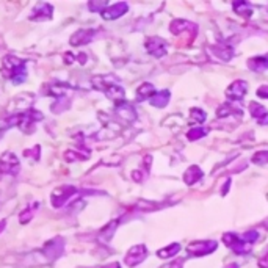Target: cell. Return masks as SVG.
<instances>
[{
  "label": "cell",
  "mask_w": 268,
  "mask_h": 268,
  "mask_svg": "<svg viewBox=\"0 0 268 268\" xmlns=\"http://www.w3.org/2000/svg\"><path fill=\"white\" fill-rule=\"evenodd\" d=\"M226 268H238V265L237 263H231V265H228Z\"/></svg>",
  "instance_id": "obj_36"
},
{
  "label": "cell",
  "mask_w": 268,
  "mask_h": 268,
  "mask_svg": "<svg viewBox=\"0 0 268 268\" xmlns=\"http://www.w3.org/2000/svg\"><path fill=\"white\" fill-rule=\"evenodd\" d=\"M52 11H53V7L49 5V4H39L35 10H33V14L30 16L32 21H42V19H50L52 18Z\"/></svg>",
  "instance_id": "obj_16"
},
{
  "label": "cell",
  "mask_w": 268,
  "mask_h": 268,
  "mask_svg": "<svg viewBox=\"0 0 268 268\" xmlns=\"http://www.w3.org/2000/svg\"><path fill=\"white\" fill-rule=\"evenodd\" d=\"M232 113H237V115H240V113H242V110H240V108H234V107H232V102H226V104H223V105L218 108L217 116H218V118H224V116L232 115Z\"/></svg>",
  "instance_id": "obj_24"
},
{
  "label": "cell",
  "mask_w": 268,
  "mask_h": 268,
  "mask_svg": "<svg viewBox=\"0 0 268 268\" xmlns=\"http://www.w3.org/2000/svg\"><path fill=\"white\" fill-rule=\"evenodd\" d=\"M0 73L5 79L13 80L14 83H21L25 80L27 77V69H25V63L22 60H19L18 56L14 55H7L2 60V69Z\"/></svg>",
  "instance_id": "obj_1"
},
{
  "label": "cell",
  "mask_w": 268,
  "mask_h": 268,
  "mask_svg": "<svg viewBox=\"0 0 268 268\" xmlns=\"http://www.w3.org/2000/svg\"><path fill=\"white\" fill-rule=\"evenodd\" d=\"M263 60H265V64H266V69H268V53L263 55Z\"/></svg>",
  "instance_id": "obj_35"
},
{
  "label": "cell",
  "mask_w": 268,
  "mask_h": 268,
  "mask_svg": "<svg viewBox=\"0 0 268 268\" xmlns=\"http://www.w3.org/2000/svg\"><path fill=\"white\" fill-rule=\"evenodd\" d=\"M93 83H94L96 90H101L102 93H105V96L108 99H111L113 102H116V104L124 102V96H125L124 88L115 82V79H111V77H94Z\"/></svg>",
  "instance_id": "obj_2"
},
{
  "label": "cell",
  "mask_w": 268,
  "mask_h": 268,
  "mask_svg": "<svg viewBox=\"0 0 268 268\" xmlns=\"http://www.w3.org/2000/svg\"><path fill=\"white\" fill-rule=\"evenodd\" d=\"M249 111H251L252 118H256V121L260 125L268 124V110L263 105H260L259 102H251L249 104Z\"/></svg>",
  "instance_id": "obj_14"
},
{
  "label": "cell",
  "mask_w": 268,
  "mask_h": 268,
  "mask_svg": "<svg viewBox=\"0 0 268 268\" xmlns=\"http://www.w3.org/2000/svg\"><path fill=\"white\" fill-rule=\"evenodd\" d=\"M207 132H209V129H206V127H193L191 130H188L187 137L190 141H194V140H199V138L206 137Z\"/></svg>",
  "instance_id": "obj_25"
},
{
  "label": "cell",
  "mask_w": 268,
  "mask_h": 268,
  "mask_svg": "<svg viewBox=\"0 0 268 268\" xmlns=\"http://www.w3.org/2000/svg\"><path fill=\"white\" fill-rule=\"evenodd\" d=\"M257 96L262 99H268V85H263V87L257 90Z\"/></svg>",
  "instance_id": "obj_31"
},
{
  "label": "cell",
  "mask_w": 268,
  "mask_h": 268,
  "mask_svg": "<svg viewBox=\"0 0 268 268\" xmlns=\"http://www.w3.org/2000/svg\"><path fill=\"white\" fill-rule=\"evenodd\" d=\"M248 93V83L245 80H235L231 87L226 90V96L231 97V102H240Z\"/></svg>",
  "instance_id": "obj_11"
},
{
  "label": "cell",
  "mask_w": 268,
  "mask_h": 268,
  "mask_svg": "<svg viewBox=\"0 0 268 268\" xmlns=\"http://www.w3.org/2000/svg\"><path fill=\"white\" fill-rule=\"evenodd\" d=\"M259 266L260 268H268V252L263 254V256L259 259Z\"/></svg>",
  "instance_id": "obj_32"
},
{
  "label": "cell",
  "mask_w": 268,
  "mask_h": 268,
  "mask_svg": "<svg viewBox=\"0 0 268 268\" xmlns=\"http://www.w3.org/2000/svg\"><path fill=\"white\" fill-rule=\"evenodd\" d=\"M116 113H118V115H119L122 119H125L127 122H132V121L137 119V111H135V108H133L129 102H125V101L121 102V104H118Z\"/></svg>",
  "instance_id": "obj_15"
},
{
  "label": "cell",
  "mask_w": 268,
  "mask_h": 268,
  "mask_svg": "<svg viewBox=\"0 0 268 268\" xmlns=\"http://www.w3.org/2000/svg\"><path fill=\"white\" fill-rule=\"evenodd\" d=\"M191 118L196 122H204L206 118H207V113L201 108H191Z\"/></svg>",
  "instance_id": "obj_27"
},
{
  "label": "cell",
  "mask_w": 268,
  "mask_h": 268,
  "mask_svg": "<svg viewBox=\"0 0 268 268\" xmlns=\"http://www.w3.org/2000/svg\"><path fill=\"white\" fill-rule=\"evenodd\" d=\"M155 94V88L152 83H143L141 87L137 90V97L140 101H145V99H151Z\"/></svg>",
  "instance_id": "obj_22"
},
{
  "label": "cell",
  "mask_w": 268,
  "mask_h": 268,
  "mask_svg": "<svg viewBox=\"0 0 268 268\" xmlns=\"http://www.w3.org/2000/svg\"><path fill=\"white\" fill-rule=\"evenodd\" d=\"M179 251H180V245H179V243H173V245H169V246L160 249V251L157 252V256H159L160 259H169V257L176 256Z\"/></svg>",
  "instance_id": "obj_23"
},
{
  "label": "cell",
  "mask_w": 268,
  "mask_h": 268,
  "mask_svg": "<svg viewBox=\"0 0 268 268\" xmlns=\"http://www.w3.org/2000/svg\"><path fill=\"white\" fill-rule=\"evenodd\" d=\"M63 249H64V242L61 238H52L49 240V242L44 245V248H42V256H44L49 262H53L58 259L61 254H63Z\"/></svg>",
  "instance_id": "obj_5"
},
{
  "label": "cell",
  "mask_w": 268,
  "mask_h": 268,
  "mask_svg": "<svg viewBox=\"0 0 268 268\" xmlns=\"http://www.w3.org/2000/svg\"><path fill=\"white\" fill-rule=\"evenodd\" d=\"M218 248V242L215 240H197L188 245V252L193 256H206V254L214 252Z\"/></svg>",
  "instance_id": "obj_7"
},
{
  "label": "cell",
  "mask_w": 268,
  "mask_h": 268,
  "mask_svg": "<svg viewBox=\"0 0 268 268\" xmlns=\"http://www.w3.org/2000/svg\"><path fill=\"white\" fill-rule=\"evenodd\" d=\"M257 237H259V234H257V231H248V232H245L243 234V240H245V242L246 243H254V242H256V240H257Z\"/></svg>",
  "instance_id": "obj_29"
},
{
  "label": "cell",
  "mask_w": 268,
  "mask_h": 268,
  "mask_svg": "<svg viewBox=\"0 0 268 268\" xmlns=\"http://www.w3.org/2000/svg\"><path fill=\"white\" fill-rule=\"evenodd\" d=\"M204 174H203V171L199 169V166H196V165H193V166H190L185 173H183V182L187 183V185H194V183L199 180L201 177H203Z\"/></svg>",
  "instance_id": "obj_19"
},
{
  "label": "cell",
  "mask_w": 268,
  "mask_h": 268,
  "mask_svg": "<svg viewBox=\"0 0 268 268\" xmlns=\"http://www.w3.org/2000/svg\"><path fill=\"white\" fill-rule=\"evenodd\" d=\"M0 171L11 174V176H16L19 173V160L13 152L7 151L4 152L2 157H0Z\"/></svg>",
  "instance_id": "obj_8"
},
{
  "label": "cell",
  "mask_w": 268,
  "mask_h": 268,
  "mask_svg": "<svg viewBox=\"0 0 268 268\" xmlns=\"http://www.w3.org/2000/svg\"><path fill=\"white\" fill-rule=\"evenodd\" d=\"M169 97H171V93H169L168 90H163V91H159V93H155L152 97H151V105L152 107H157V108H163L168 105L169 102Z\"/></svg>",
  "instance_id": "obj_20"
},
{
  "label": "cell",
  "mask_w": 268,
  "mask_h": 268,
  "mask_svg": "<svg viewBox=\"0 0 268 268\" xmlns=\"http://www.w3.org/2000/svg\"><path fill=\"white\" fill-rule=\"evenodd\" d=\"M232 7H234V11L237 14H240V16L249 18L252 14V5L248 4V2H243V0H240V2H234Z\"/></svg>",
  "instance_id": "obj_21"
},
{
  "label": "cell",
  "mask_w": 268,
  "mask_h": 268,
  "mask_svg": "<svg viewBox=\"0 0 268 268\" xmlns=\"http://www.w3.org/2000/svg\"><path fill=\"white\" fill-rule=\"evenodd\" d=\"M102 268H121V265L118 262H113V263H108V265H105Z\"/></svg>",
  "instance_id": "obj_34"
},
{
  "label": "cell",
  "mask_w": 268,
  "mask_h": 268,
  "mask_svg": "<svg viewBox=\"0 0 268 268\" xmlns=\"http://www.w3.org/2000/svg\"><path fill=\"white\" fill-rule=\"evenodd\" d=\"M169 30H171V33H174V35H180L182 32H185V30H190L191 33L196 35V25L188 22V21L176 19V21L171 22V25H169Z\"/></svg>",
  "instance_id": "obj_17"
},
{
  "label": "cell",
  "mask_w": 268,
  "mask_h": 268,
  "mask_svg": "<svg viewBox=\"0 0 268 268\" xmlns=\"http://www.w3.org/2000/svg\"><path fill=\"white\" fill-rule=\"evenodd\" d=\"M97 35L96 30H91V28H88V30H79L77 33L73 35V38H71V46H83V44H88V42H91L94 39V36Z\"/></svg>",
  "instance_id": "obj_13"
},
{
  "label": "cell",
  "mask_w": 268,
  "mask_h": 268,
  "mask_svg": "<svg viewBox=\"0 0 268 268\" xmlns=\"http://www.w3.org/2000/svg\"><path fill=\"white\" fill-rule=\"evenodd\" d=\"M146 257H148V248L145 245H137V246L130 248V251L125 254L124 263L127 266H135V265L143 262Z\"/></svg>",
  "instance_id": "obj_9"
},
{
  "label": "cell",
  "mask_w": 268,
  "mask_h": 268,
  "mask_svg": "<svg viewBox=\"0 0 268 268\" xmlns=\"http://www.w3.org/2000/svg\"><path fill=\"white\" fill-rule=\"evenodd\" d=\"M42 119V113L38 110H27V111H21V113H14L7 119L8 125H18L21 130L30 132L28 127H32L33 124H36L38 121Z\"/></svg>",
  "instance_id": "obj_3"
},
{
  "label": "cell",
  "mask_w": 268,
  "mask_h": 268,
  "mask_svg": "<svg viewBox=\"0 0 268 268\" xmlns=\"http://www.w3.org/2000/svg\"><path fill=\"white\" fill-rule=\"evenodd\" d=\"M210 50H212V53H214L215 56H218V58L223 60V61H229L232 56H234V50H232V47H229V46L215 44V46L210 47Z\"/></svg>",
  "instance_id": "obj_18"
},
{
  "label": "cell",
  "mask_w": 268,
  "mask_h": 268,
  "mask_svg": "<svg viewBox=\"0 0 268 268\" xmlns=\"http://www.w3.org/2000/svg\"><path fill=\"white\" fill-rule=\"evenodd\" d=\"M79 193V188L76 187H71V185H64V187H58L55 188L50 194V201H52V206L53 207H61L64 206L71 197H74L76 194Z\"/></svg>",
  "instance_id": "obj_4"
},
{
  "label": "cell",
  "mask_w": 268,
  "mask_h": 268,
  "mask_svg": "<svg viewBox=\"0 0 268 268\" xmlns=\"http://www.w3.org/2000/svg\"><path fill=\"white\" fill-rule=\"evenodd\" d=\"M223 242L226 243V246L231 248L235 254H248L251 251V245L246 243L243 238L237 237L235 234L226 232L223 235Z\"/></svg>",
  "instance_id": "obj_6"
},
{
  "label": "cell",
  "mask_w": 268,
  "mask_h": 268,
  "mask_svg": "<svg viewBox=\"0 0 268 268\" xmlns=\"http://www.w3.org/2000/svg\"><path fill=\"white\" fill-rule=\"evenodd\" d=\"M127 10H129V5H127L125 2H119V4L111 5V7H107V8L102 11V18H104L105 21L118 19V18L124 16V14L127 13Z\"/></svg>",
  "instance_id": "obj_12"
},
{
  "label": "cell",
  "mask_w": 268,
  "mask_h": 268,
  "mask_svg": "<svg viewBox=\"0 0 268 268\" xmlns=\"http://www.w3.org/2000/svg\"><path fill=\"white\" fill-rule=\"evenodd\" d=\"M4 226H5V221H0V232L4 231Z\"/></svg>",
  "instance_id": "obj_37"
},
{
  "label": "cell",
  "mask_w": 268,
  "mask_h": 268,
  "mask_svg": "<svg viewBox=\"0 0 268 268\" xmlns=\"http://www.w3.org/2000/svg\"><path fill=\"white\" fill-rule=\"evenodd\" d=\"M146 50L151 55H154L155 58H162V56L166 55V52H168V42L163 38H159V36L149 38L146 41Z\"/></svg>",
  "instance_id": "obj_10"
},
{
  "label": "cell",
  "mask_w": 268,
  "mask_h": 268,
  "mask_svg": "<svg viewBox=\"0 0 268 268\" xmlns=\"http://www.w3.org/2000/svg\"><path fill=\"white\" fill-rule=\"evenodd\" d=\"M229 185H231V179H228L226 180V183H224V187H223V194H226V191H228V188H229Z\"/></svg>",
  "instance_id": "obj_33"
},
{
  "label": "cell",
  "mask_w": 268,
  "mask_h": 268,
  "mask_svg": "<svg viewBox=\"0 0 268 268\" xmlns=\"http://www.w3.org/2000/svg\"><path fill=\"white\" fill-rule=\"evenodd\" d=\"M90 10L94 11V13H99V11H104L107 8V2H90Z\"/></svg>",
  "instance_id": "obj_30"
},
{
  "label": "cell",
  "mask_w": 268,
  "mask_h": 268,
  "mask_svg": "<svg viewBox=\"0 0 268 268\" xmlns=\"http://www.w3.org/2000/svg\"><path fill=\"white\" fill-rule=\"evenodd\" d=\"M38 206H39V204L35 203V204H32L30 209H27L25 212H22V215H21V223H28V221H30V218L33 217V210H36Z\"/></svg>",
  "instance_id": "obj_28"
},
{
  "label": "cell",
  "mask_w": 268,
  "mask_h": 268,
  "mask_svg": "<svg viewBox=\"0 0 268 268\" xmlns=\"http://www.w3.org/2000/svg\"><path fill=\"white\" fill-rule=\"evenodd\" d=\"M252 162L257 165H266L268 163V151H259L252 155Z\"/></svg>",
  "instance_id": "obj_26"
}]
</instances>
